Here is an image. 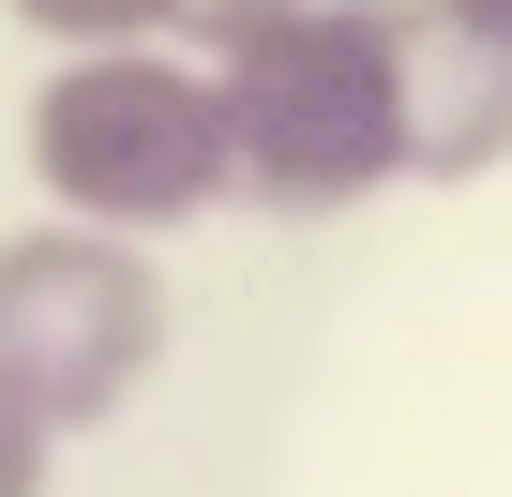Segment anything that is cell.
Segmentation results:
<instances>
[{"label":"cell","mask_w":512,"mask_h":497,"mask_svg":"<svg viewBox=\"0 0 512 497\" xmlns=\"http://www.w3.org/2000/svg\"><path fill=\"white\" fill-rule=\"evenodd\" d=\"M452 16H482V31H512V0H452Z\"/></svg>","instance_id":"ba28073f"},{"label":"cell","mask_w":512,"mask_h":497,"mask_svg":"<svg viewBox=\"0 0 512 497\" xmlns=\"http://www.w3.org/2000/svg\"><path fill=\"white\" fill-rule=\"evenodd\" d=\"M31 181H46V211L121 226V241L226 211V91H211V61H181L151 31L136 46H61L46 91H31Z\"/></svg>","instance_id":"7a4b0ae2"},{"label":"cell","mask_w":512,"mask_h":497,"mask_svg":"<svg viewBox=\"0 0 512 497\" xmlns=\"http://www.w3.org/2000/svg\"><path fill=\"white\" fill-rule=\"evenodd\" d=\"M392 91H407V181H482L512 151V31L452 0H392Z\"/></svg>","instance_id":"277c9868"},{"label":"cell","mask_w":512,"mask_h":497,"mask_svg":"<svg viewBox=\"0 0 512 497\" xmlns=\"http://www.w3.org/2000/svg\"><path fill=\"white\" fill-rule=\"evenodd\" d=\"M151 362H166V272L136 257L121 226L46 211V226L0 241V392H16L46 437L121 422Z\"/></svg>","instance_id":"3957f363"},{"label":"cell","mask_w":512,"mask_h":497,"mask_svg":"<svg viewBox=\"0 0 512 497\" xmlns=\"http://www.w3.org/2000/svg\"><path fill=\"white\" fill-rule=\"evenodd\" d=\"M272 16H332V0H181L166 31H196V46H226V31H272Z\"/></svg>","instance_id":"8992f818"},{"label":"cell","mask_w":512,"mask_h":497,"mask_svg":"<svg viewBox=\"0 0 512 497\" xmlns=\"http://www.w3.org/2000/svg\"><path fill=\"white\" fill-rule=\"evenodd\" d=\"M46 452H61V437H46L16 392H0V497H46Z\"/></svg>","instance_id":"52a82bcc"},{"label":"cell","mask_w":512,"mask_h":497,"mask_svg":"<svg viewBox=\"0 0 512 497\" xmlns=\"http://www.w3.org/2000/svg\"><path fill=\"white\" fill-rule=\"evenodd\" d=\"M226 91V196L241 211H362L407 181V91H392V0H332V16H272L196 46Z\"/></svg>","instance_id":"6da1fadb"},{"label":"cell","mask_w":512,"mask_h":497,"mask_svg":"<svg viewBox=\"0 0 512 497\" xmlns=\"http://www.w3.org/2000/svg\"><path fill=\"white\" fill-rule=\"evenodd\" d=\"M16 16H31L46 46H136V31L181 16V0H16Z\"/></svg>","instance_id":"5b68a950"}]
</instances>
